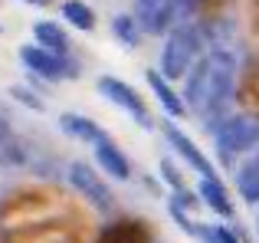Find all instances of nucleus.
Masks as SVG:
<instances>
[{
  "label": "nucleus",
  "instance_id": "1",
  "mask_svg": "<svg viewBox=\"0 0 259 243\" xmlns=\"http://www.w3.org/2000/svg\"><path fill=\"white\" fill-rule=\"evenodd\" d=\"M236 83V59L230 53L217 50L203 56L194 69L187 72V86H184V105L194 112H217L230 102V92Z\"/></svg>",
  "mask_w": 259,
  "mask_h": 243
},
{
  "label": "nucleus",
  "instance_id": "2",
  "mask_svg": "<svg viewBox=\"0 0 259 243\" xmlns=\"http://www.w3.org/2000/svg\"><path fill=\"white\" fill-rule=\"evenodd\" d=\"M200 50V33L194 26H177L171 30L164 43V56H161V76L164 79H184L194 69V56Z\"/></svg>",
  "mask_w": 259,
  "mask_h": 243
},
{
  "label": "nucleus",
  "instance_id": "3",
  "mask_svg": "<svg viewBox=\"0 0 259 243\" xmlns=\"http://www.w3.org/2000/svg\"><path fill=\"white\" fill-rule=\"evenodd\" d=\"M256 141H259V122L249 115H233V118L220 122V128H217V148L223 154L246 151Z\"/></svg>",
  "mask_w": 259,
  "mask_h": 243
},
{
  "label": "nucleus",
  "instance_id": "4",
  "mask_svg": "<svg viewBox=\"0 0 259 243\" xmlns=\"http://www.w3.org/2000/svg\"><path fill=\"white\" fill-rule=\"evenodd\" d=\"M20 59H23L26 66H30L36 76L43 79H69L76 76V69H72V63L63 56V53H53V50H43V46H23L20 50Z\"/></svg>",
  "mask_w": 259,
  "mask_h": 243
},
{
  "label": "nucleus",
  "instance_id": "5",
  "mask_svg": "<svg viewBox=\"0 0 259 243\" xmlns=\"http://www.w3.org/2000/svg\"><path fill=\"white\" fill-rule=\"evenodd\" d=\"M69 184L79 191V197H85L89 204L99 207V211H105V207L112 204V194H108L105 181H102L85 161H72L69 165Z\"/></svg>",
  "mask_w": 259,
  "mask_h": 243
},
{
  "label": "nucleus",
  "instance_id": "6",
  "mask_svg": "<svg viewBox=\"0 0 259 243\" xmlns=\"http://www.w3.org/2000/svg\"><path fill=\"white\" fill-rule=\"evenodd\" d=\"M99 92L108 99V102H115V105H121L125 112H132L135 122L138 125H151V115H148V109H145V102H141L138 96H135V89L132 86H125L121 79H112V76H102L99 79Z\"/></svg>",
  "mask_w": 259,
  "mask_h": 243
},
{
  "label": "nucleus",
  "instance_id": "7",
  "mask_svg": "<svg viewBox=\"0 0 259 243\" xmlns=\"http://www.w3.org/2000/svg\"><path fill=\"white\" fill-rule=\"evenodd\" d=\"M164 135H167V141L177 148V154H184V161H187L190 168H197V171L203 174V178H217V171H213V165H210L207 158L200 154V148L194 145V141L187 138V135L181 132L177 125H164Z\"/></svg>",
  "mask_w": 259,
  "mask_h": 243
},
{
  "label": "nucleus",
  "instance_id": "8",
  "mask_svg": "<svg viewBox=\"0 0 259 243\" xmlns=\"http://www.w3.org/2000/svg\"><path fill=\"white\" fill-rule=\"evenodd\" d=\"M95 161H99V168H102L105 174H112L115 181H125L128 171H132V168H128V158H125V154H121L108 138L95 145Z\"/></svg>",
  "mask_w": 259,
  "mask_h": 243
},
{
  "label": "nucleus",
  "instance_id": "9",
  "mask_svg": "<svg viewBox=\"0 0 259 243\" xmlns=\"http://www.w3.org/2000/svg\"><path fill=\"white\" fill-rule=\"evenodd\" d=\"M59 128H63L66 135H72V138H79V141H92V145L105 141L102 128L95 125V122H89L85 115H76V112H66V115H59Z\"/></svg>",
  "mask_w": 259,
  "mask_h": 243
},
{
  "label": "nucleus",
  "instance_id": "10",
  "mask_svg": "<svg viewBox=\"0 0 259 243\" xmlns=\"http://www.w3.org/2000/svg\"><path fill=\"white\" fill-rule=\"evenodd\" d=\"M26 161V151L20 148L17 135L10 128V118L0 112V165H23Z\"/></svg>",
  "mask_w": 259,
  "mask_h": 243
},
{
  "label": "nucleus",
  "instance_id": "11",
  "mask_svg": "<svg viewBox=\"0 0 259 243\" xmlns=\"http://www.w3.org/2000/svg\"><path fill=\"white\" fill-rule=\"evenodd\" d=\"M33 36H36V43L43 46V50H53V53H66V50H69V36H66V30L59 23H53V20L36 23V26H33Z\"/></svg>",
  "mask_w": 259,
  "mask_h": 243
},
{
  "label": "nucleus",
  "instance_id": "12",
  "mask_svg": "<svg viewBox=\"0 0 259 243\" xmlns=\"http://www.w3.org/2000/svg\"><path fill=\"white\" fill-rule=\"evenodd\" d=\"M200 197L207 200L210 207H213L217 214H223V217H233V204H230L227 191H223L220 178H203L200 181Z\"/></svg>",
  "mask_w": 259,
  "mask_h": 243
},
{
  "label": "nucleus",
  "instance_id": "13",
  "mask_svg": "<svg viewBox=\"0 0 259 243\" xmlns=\"http://www.w3.org/2000/svg\"><path fill=\"white\" fill-rule=\"evenodd\" d=\"M148 86L154 89V96L161 99V105L167 109V115H184V99H177L174 92H171V86L164 83V76L161 72H154V69H148Z\"/></svg>",
  "mask_w": 259,
  "mask_h": 243
},
{
  "label": "nucleus",
  "instance_id": "14",
  "mask_svg": "<svg viewBox=\"0 0 259 243\" xmlns=\"http://www.w3.org/2000/svg\"><path fill=\"white\" fill-rule=\"evenodd\" d=\"M236 184H240L243 200H249V204H256V200H259V154H253V158L240 168Z\"/></svg>",
  "mask_w": 259,
  "mask_h": 243
},
{
  "label": "nucleus",
  "instance_id": "15",
  "mask_svg": "<svg viewBox=\"0 0 259 243\" xmlns=\"http://www.w3.org/2000/svg\"><path fill=\"white\" fill-rule=\"evenodd\" d=\"M200 4V0H167V7L158 13V20H154V26H151V33H158V30H167L171 23H177V20H184L194 7Z\"/></svg>",
  "mask_w": 259,
  "mask_h": 243
},
{
  "label": "nucleus",
  "instance_id": "16",
  "mask_svg": "<svg viewBox=\"0 0 259 243\" xmlns=\"http://www.w3.org/2000/svg\"><path fill=\"white\" fill-rule=\"evenodd\" d=\"M63 17L69 20L72 26H79V30H92V26H95L92 7L82 4V0H66V4H63Z\"/></svg>",
  "mask_w": 259,
  "mask_h": 243
},
{
  "label": "nucleus",
  "instance_id": "17",
  "mask_svg": "<svg viewBox=\"0 0 259 243\" xmlns=\"http://www.w3.org/2000/svg\"><path fill=\"white\" fill-rule=\"evenodd\" d=\"M115 33H118V36L125 39L128 46L138 43V26L132 23V17H118V20H115Z\"/></svg>",
  "mask_w": 259,
  "mask_h": 243
},
{
  "label": "nucleus",
  "instance_id": "18",
  "mask_svg": "<svg viewBox=\"0 0 259 243\" xmlns=\"http://www.w3.org/2000/svg\"><path fill=\"white\" fill-rule=\"evenodd\" d=\"M13 96H17V99H20V102H23V105H30V109L43 112V102H39V99L33 96L30 89H23V86H13Z\"/></svg>",
  "mask_w": 259,
  "mask_h": 243
},
{
  "label": "nucleus",
  "instance_id": "19",
  "mask_svg": "<svg viewBox=\"0 0 259 243\" xmlns=\"http://www.w3.org/2000/svg\"><path fill=\"white\" fill-rule=\"evenodd\" d=\"M161 171H164V178H167V184L174 187V191H184V184H181V178L174 174V168H171V161H161Z\"/></svg>",
  "mask_w": 259,
  "mask_h": 243
},
{
  "label": "nucleus",
  "instance_id": "20",
  "mask_svg": "<svg viewBox=\"0 0 259 243\" xmlns=\"http://www.w3.org/2000/svg\"><path fill=\"white\" fill-rule=\"evenodd\" d=\"M217 240H220V243H240V240L233 237V233L227 230V227H220V230H217Z\"/></svg>",
  "mask_w": 259,
  "mask_h": 243
},
{
  "label": "nucleus",
  "instance_id": "21",
  "mask_svg": "<svg viewBox=\"0 0 259 243\" xmlns=\"http://www.w3.org/2000/svg\"><path fill=\"white\" fill-rule=\"evenodd\" d=\"M26 4H36V7H46L50 0H26Z\"/></svg>",
  "mask_w": 259,
  "mask_h": 243
},
{
  "label": "nucleus",
  "instance_id": "22",
  "mask_svg": "<svg viewBox=\"0 0 259 243\" xmlns=\"http://www.w3.org/2000/svg\"><path fill=\"white\" fill-rule=\"evenodd\" d=\"M256 233H259V220H256Z\"/></svg>",
  "mask_w": 259,
  "mask_h": 243
}]
</instances>
